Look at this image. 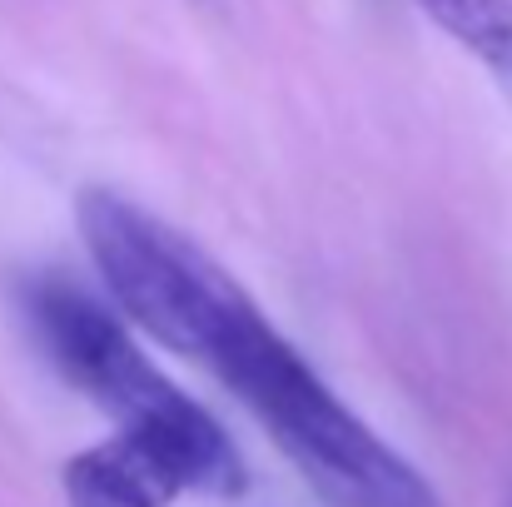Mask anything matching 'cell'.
Returning a JSON list of instances; mask_svg holds the SVG:
<instances>
[{"mask_svg": "<svg viewBox=\"0 0 512 507\" xmlns=\"http://www.w3.org/2000/svg\"><path fill=\"white\" fill-rule=\"evenodd\" d=\"M75 224L115 314L234 393L324 503L443 507L433 483L343 403L189 234L115 189H85Z\"/></svg>", "mask_w": 512, "mask_h": 507, "instance_id": "1", "label": "cell"}, {"mask_svg": "<svg viewBox=\"0 0 512 507\" xmlns=\"http://www.w3.org/2000/svg\"><path fill=\"white\" fill-rule=\"evenodd\" d=\"M25 319L50 368L120 428H184L209 418L204 403H194L150 363L135 329L80 284L55 274L35 279L25 289Z\"/></svg>", "mask_w": 512, "mask_h": 507, "instance_id": "2", "label": "cell"}, {"mask_svg": "<svg viewBox=\"0 0 512 507\" xmlns=\"http://www.w3.org/2000/svg\"><path fill=\"white\" fill-rule=\"evenodd\" d=\"M65 507H170L184 493H244V458L219 418L184 428H120L60 473Z\"/></svg>", "mask_w": 512, "mask_h": 507, "instance_id": "3", "label": "cell"}, {"mask_svg": "<svg viewBox=\"0 0 512 507\" xmlns=\"http://www.w3.org/2000/svg\"><path fill=\"white\" fill-rule=\"evenodd\" d=\"M458 50H468L512 105V0H413Z\"/></svg>", "mask_w": 512, "mask_h": 507, "instance_id": "4", "label": "cell"}]
</instances>
